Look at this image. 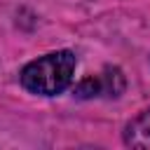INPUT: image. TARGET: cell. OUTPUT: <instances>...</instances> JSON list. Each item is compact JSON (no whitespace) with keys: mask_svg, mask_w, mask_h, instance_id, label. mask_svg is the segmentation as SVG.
Returning <instances> with one entry per match:
<instances>
[{"mask_svg":"<svg viewBox=\"0 0 150 150\" xmlns=\"http://www.w3.org/2000/svg\"><path fill=\"white\" fill-rule=\"evenodd\" d=\"M75 66H77V59H75L73 52H68V49L52 52L47 56H40L35 61H30L28 66H23L21 84L30 94L56 96L73 82Z\"/></svg>","mask_w":150,"mask_h":150,"instance_id":"obj_1","label":"cell"},{"mask_svg":"<svg viewBox=\"0 0 150 150\" xmlns=\"http://www.w3.org/2000/svg\"><path fill=\"white\" fill-rule=\"evenodd\" d=\"M124 89V77L117 68H108L98 75H87L77 87V98H96V96H120Z\"/></svg>","mask_w":150,"mask_h":150,"instance_id":"obj_2","label":"cell"},{"mask_svg":"<svg viewBox=\"0 0 150 150\" xmlns=\"http://www.w3.org/2000/svg\"><path fill=\"white\" fill-rule=\"evenodd\" d=\"M124 143L138 150H150V108L127 124Z\"/></svg>","mask_w":150,"mask_h":150,"instance_id":"obj_3","label":"cell"}]
</instances>
